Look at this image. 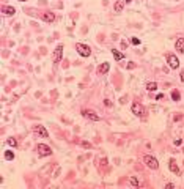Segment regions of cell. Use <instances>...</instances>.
Listing matches in <instances>:
<instances>
[{
  "label": "cell",
  "mask_w": 184,
  "mask_h": 189,
  "mask_svg": "<svg viewBox=\"0 0 184 189\" xmlns=\"http://www.w3.org/2000/svg\"><path fill=\"white\" fill-rule=\"evenodd\" d=\"M143 162H145V166L146 167H150V169H157L159 167V162H157V159L154 158V156H150V155H145L143 156Z\"/></svg>",
  "instance_id": "6da1fadb"
},
{
  "label": "cell",
  "mask_w": 184,
  "mask_h": 189,
  "mask_svg": "<svg viewBox=\"0 0 184 189\" xmlns=\"http://www.w3.org/2000/svg\"><path fill=\"white\" fill-rule=\"evenodd\" d=\"M36 151H38V155H39L41 158H44V156H49V155L52 153V148H50L49 145L38 144V145H36Z\"/></svg>",
  "instance_id": "7a4b0ae2"
},
{
  "label": "cell",
  "mask_w": 184,
  "mask_h": 189,
  "mask_svg": "<svg viewBox=\"0 0 184 189\" xmlns=\"http://www.w3.org/2000/svg\"><path fill=\"white\" fill-rule=\"evenodd\" d=\"M76 49H77L79 55H82V57H88V55L91 54V49H90L88 46L82 44V43H77V44H76Z\"/></svg>",
  "instance_id": "3957f363"
},
{
  "label": "cell",
  "mask_w": 184,
  "mask_h": 189,
  "mask_svg": "<svg viewBox=\"0 0 184 189\" xmlns=\"http://www.w3.org/2000/svg\"><path fill=\"white\" fill-rule=\"evenodd\" d=\"M61 57H63V46H57L55 50H54V54H52V62L58 63L61 60Z\"/></svg>",
  "instance_id": "277c9868"
},
{
  "label": "cell",
  "mask_w": 184,
  "mask_h": 189,
  "mask_svg": "<svg viewBox=\"0 0 184 189\" xmlns=\"http://www.w3.org/2000/svg\"><path fill=\"white\" fill-rule=\"evenodd\" d=\"M33 132H35V134H38V136H41V137H47V136H49L47 129H46L44 126H41V125L33 126Z\"/></svg>",
  "instance_id": "5b68a950"
},
{
  "label": "cell",
  "mask_w": 184,
  "mask_h": 189,
  "mask_svg": "<svg viewBox=\"0 0 184 189\" xmlns=\"http://www.w3.org/2000/svg\"><path fill=\"white\" fill-rule=\"evenodd\" d=\"M167 62H169V66H170V68H173V69L180 68V60H178V57L169 55V57H167Z\"/></svg>",
  "instance_id": "8992f818"
},
{
  "label": "cell",
  "mask_w": 184,
  "mask_h": 189,
  "mask_svg": "<svg viewBox=\"0 0 184 189\" xmlns=\"http://www.w3.org/2000/svg\"><path fill=\"white\" fill-rule=\"evenodd\" d=\"M82 115L87 117V118H90V120H93V121H99V120H101V117L96 115L93 110H82Z\"/></svg>",
  "instance_id": "52a82bcc"
},
{
  "label": "cell",
  "mask_w": 184,
  "mask_h": 189,
  "mask_svg": "<svg viewBox=\"0 0 184 189\" xmlns=\"http://www.w3.org/2000/svg\"><path fill=\"white\" fill-rule=\"evenodd\" d=\"M132 114H135V115L142 117V115L145 114V109H143L139 103H134V104H132Z\"/></svg>",
  "instance_id": "ba28073f"
},
{
  "label": "cell",
  "mask_w": 184,
  "mask_h": 189,
  "mask_svg": "<svg viewBox=\"0 0 184 189\" xmlns=\"http://www.w3.org/2000/svg\"><path fill=\"white\" fill-rule=\"evenodd\" d=\"M175 47H176V50H178V52L184 54V38H178V39H176Z\"/></svg>",
  "instance_id": "9c48e42d"
},
{
  "label": "cell",
  "mask_w": 184,
  "mask_h": 189,
  "mask_svg": "<svg viewBox=\"0 0 184 189\" xmlns=\"http://www.w3.org/2000/svg\"><path fill=\"white\" fill-rule=\"evenodd\" d=\"M2 13L6 14V16H13V14L16 13V9H14L13 6H2Z\"/></svg>",
  "instance_id": "30bf717a"
},
{
  "label": "cell",
  "mask_w": 184,
  "mask_h": 189,
  "mask_svg": "<svg viewBox=\"0 0 184 189\" xmlns=\"http://www.w3.org/2000/svg\"><path fill=\"white\" fill-rule=\"evenodd\" d=\"M109 69H110V63H102V65L98 68V73H99V74H106Z\"/></svg>",
  "instance_id": "8fae6325"
},
{
  "label": "cell",
  "mask_w": 184,
  "mask_h": 189,
  "mask_svg": "<svg viewBox=\"0 0 184 189\" xmlns=\"http://www.w3.org/2000/svg\"><path fill=\"white\" fill-rule=\"evenodd\" d=\"M43 19H44L46 22H54L55 16H54V13H44V14H43Z\"/></svg>",
  "instance_id": "7c38bea8"
},
{
  "label": "cell",
  "mask_w": 184,
  "mask_h": 189,
  "mask_svg": "<svg viewBox=\"0 0 184 189\" xmlns=\"http://www.w3.org/2000/svg\"><path fill=\"white\" fill-rule=\"evenodd\" d=\"M123 6H124V0H118V2L115 3V13H121Z\"/></svg>",
  "instance_id": "4fadbf2b"
},
{
  "label": "cell",
  "mask_w": 184,
  "mask_h": 189,
  "mask_svg": "<svg viewBox=\"0 0 184 189\" xmlns=\"http://www.w3.org/2000/svg\"><path fill=\"white\" fill-rule=\"evenodd\" d=\"M146 90L148 91H156L157 90V84L156 82H148L146 84Z\"/></svg>",
  "instance_id": "5bb4252c"
},
{
  "label": "cell",
  "mask_w": 184,
  "mask_h": 189,
  "mask_svg": "<svg viewBox=\"0 0 184 189\" xmlns=\"http://www.w3.org/2000/svg\"><path fill=\"white\" fill-rule=\"evenodd\" d=\"M169 167H170V170H172V172H175V173H180V169H178V166L175 164V161H173V159L169 162Z\"/></svg>",
  "instance_id": "9a60e30c"
},
{
  "label": "cell",
  "mask_w": 184,
  "mask_h": 189,
  "mask_svg": "<svg viewBox=\"0 0 184 189\" xmlns=\"http://www.w3.org/2000/svg\"><path fill=\"white\" fill-rule=\"evenodd\" d=\"M112 54H113V57H115V60H117V62L123 60V57H124L121 52H118V50H115V49H112Z\"/></svg>",
  "instance_id": "2e32d148"
},
{
  "label": "cell",
  "mask_w": 184,
  "mask_h": 189,
  "mask_svg": "<svg viewBox=\"0 0 184 189\" xmlns=\"http://www.w3.org/2000/svg\"><path fill=\"white\" fill-rule=\"evenodd\" d=\"M172 99H173V101H180V99H181V95H180L178 90H173V91H172Z\"/></svg>",
  "instance_id": "e0dca14e"
},
{
  "label": "cell",
  "mask_w": 184,
  "mask_h": 189,
  "mask_svg": "<svg viewBox=\"0 0 184 189\" xmlns=\"http://www.w3.org/2000/svg\"><path fill=\"white\" fill-rule=\"evenodd\" d=\"M5 159L13 161V159H14V153H13V151H5Z\"/></svg>",
  "instance_id": "ac0fdd59"
},
{
  "label": "cell",
  "mask_w": 184,
  "mask_h": 189,
  "mask_svg": "<svg viewBox=\"0 0 184 189\" xmlns=\"http://www.w3.org/2000/svg\"><path fill=\"white\" fill-rule=\"evenodd\" d=\"M129 183H131V185H132V186H140V181H139V180H137V178H134V177H132V178H131V180H129Z\"/></svg>",
  "instance_id": "d6986e66"
},
{
  "label": "cell",
  "mask_w": 184,
  "mask_h": 189,
  "mask_svg": "<svg viewBox=\"0 0 184 189\" xmlns=\"http://www.w3.org/2000/svg\"><path fill=\"white\" fill-rule=\"evenodd\" d=\"M6 142H8V145H9V147H16V145H17V142H16L13 137H11V139H8Z\"/></svg>",
  "instance_id": "ffe728a7"
},
{
  "label": "cell",
  "mask_w": 184,
  "mask_h": 189,
  "mask_svg": "<svg viewBox=\"0 0 184 189\" xmlns=\"http://www.w3.org/2000/svg\"><path fill=\"white\" fill-rule=\"evenodd\" d=\"M131 43H132L134 46H139V44H140V39H139V38H131Z\"/></svg>",
  "instance_id": "44dd1931"
},
{
  "label": "cell",
  "mask_w": 184,
  "mask_h": 189,
  "mask_svg": "<svg viewBox=\"0 0 184 189\" xmlns=\"http://www.w3.org/2000/svg\"><path fill=\"white\" fill-rule=\"evenodd\" d=\"M80 145H82V147H85V148H91V144H90V142H85V140H83V142H80Z\"/></svg>",
  "instance_id": "7402d4cb"
},
{
  "label": "cell",
  "mask_w": 184,
  "mask_h": 189,
  "mask_svg": "<svg viewBox=\"0 0 184 189\" xmlns=\"http://www.w3.org/2000/svg\"><path fill=\"white\" fill-rule=\"evenodd\" d=\"M126 47H128V43H126V41H121V49L126 50Z\"/></svg>",
  "instance_id": "603a6c76"
},
{
  "label": "cell",
  "mask_w": 184,
  "mask_h": 189,
  "mask_svg": "<svg viewBox=\"0 0 184 189\" xmlns=\"http://www.w3.org/2000/svg\"><path fill=\"white\" fill-rule=\"evenodd\" d=\"M156 99H157V101H161V99H164V95H162V93H159V95L156 96Z\"/></svg>",
  "instance_id": "cb8c5ba5"
},
{
  "label": "cell",
  "mask_w": 184,
  "mask_h": 189,
  "mask_svg": "<svg viewBox=\"0 0 184 189\" xmlns=\"http://www.w3.org/2000/svg\"><path fill=\"white\" fill-rule=\"evenodd\" d=\"M134 66H135V65H134V62H129V65H128V68H129V69H132Z\"/></svg>",
  "instance_id": "d4e9b609"
},
{
  "label": "cell",
  "mask_w": 184,
  "mask_h": 189,
  "mask_svg": "<svg viewBox=\"0 0 184 189\" xmlns=\"http://www.w3.org/2000/svg\"><path fill=\"white\" fill-rule=\"evenodd\" d=\"M181 142H183L181 139H176V140H175V145H181Z\"/></svg>",
  "instance_id": "484cf974"
},
{
  "label": "cell",
  "mask_w": 184,
  "mask_h": 189,
  "mask_svg": "<svg viewBox=\"0 0 184 189\" xmlns=\"http://www.w3.org/2000/svg\"><path fill=\"white\" fill-rule=\"evenodd\" d=\"M167 188L172 189V188H175V185H173V183H169V185H167Z\"/></svg>",
  "instance_id": "4316f807"
},
{
  "label": "cell",
  "mask_w": 184,
  "mask_h": 189,
  "mask_svg": "<svg viewBox=\"0 0 184 189\" xmlns=\"http://www.w3.org/2000/svg\"><path fill=\"white\" fill-rule=\"evenodd\" d=\"M181 80H183V82H184V71H183V73H181Z\"/></svg>",
  "instance_id": "83f0119b"
},
{
  "label": "cell",
  "mask_w": 184,
  "mask_h": 189,
  "mask_svg": "<svg viewBox=\"0 0 184 189\" xmlns=\"http://www.w3.org/2000/svg\"><path fill=\"white\" fill-rule=\"evenodd\" d=\"M124 2H126V3H131V2H132V0H124Z\"/></svg>",
  "instance_id": "f1b7e54d"
},
{
  "label": "cell",
  "mask_w": 184,
  "mask_h": 189,
  "mask_svg": "<svg viewBox=\"0 0 184 189\" xmlns=\"http://www.w3.org/2000/svg\"><path fill=\"white\" fill-rule=\"evenodd\" d=\"M19 2H24V0H19Z\"/></svg>",
  "instance_id": "f546056e"
}]
</instances>
